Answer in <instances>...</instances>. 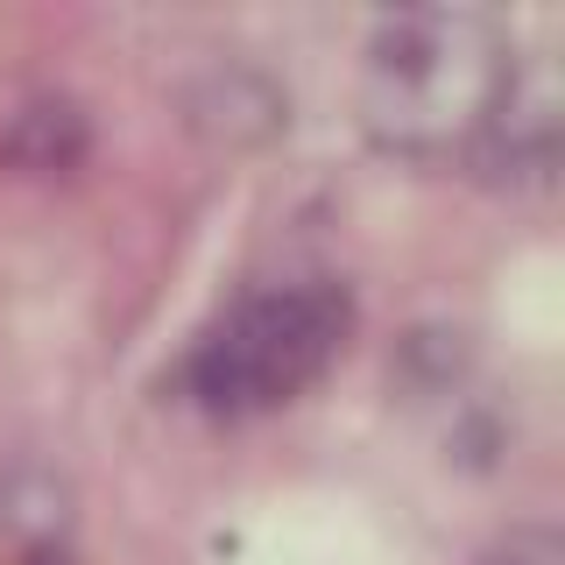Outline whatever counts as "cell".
<instances>
[{
	"mask_svg": "<svg viewBox=\"0 0 565 565\" xmlns=\"http://www.w3.org/2000/svg\"><path fill=\"white\" fill-rule=\"evenodd\" d=\"M516 43L488 8H396L382 14L361 50V128L382 156L403 163H446L481 149L494 99H502Z\"/></svg>",
	"mask_w": 565,
	"mask_h": 565,
	"instance_id": "6da1fadb",
	"label": "cell"
},
{
	"mask_svg": "<svg viewBox=\"0 0 565 565\" xmlns=\"http://www.w3.org/2000/svg\"><path fill=\"white\" fill-rule=\"evenodd\" d=\"M353 305L332 282H276L241 297L191 353V396L212 417H269L340 361Z\"/></svg>",
	"mask_w": 565,
	"mask_h": 565,
	"instance_id": "7a4b0ae2",
	"label": "cell"
},
{
	"mask_svg": "<svg viewBox=\"0 0 565 565\" xmlns=\"http://www.w3.org/2000/svg\"><path fill=\"white\" fill-rule=\"evenodd\" d=\"M558 135H565V93L552 57H516L502 99H494V120L481 135V163L488 177H516V184H544L558 163Z\"/></svg>",
	"mask_w": 565,
	"mask_h": 565,
	"instance_id": "3957f363",
	"label": "cell"
},
{
	"mask_svg": "<svg viewBox=\"0 0 565 565\" xmlns=\"http://www.w3.org/2000/svg\"><path fill=\"white\" fill-rule=\"evenodd\" d=\"M481 565H565V544H558L552 523H523L509 537H494L481 552Z\"/></svg>",
	"mask_w": 565,
	"mask_h": 565,
	"instance_id": "277c9868",
	"label": "cell"
}]
</instances>
